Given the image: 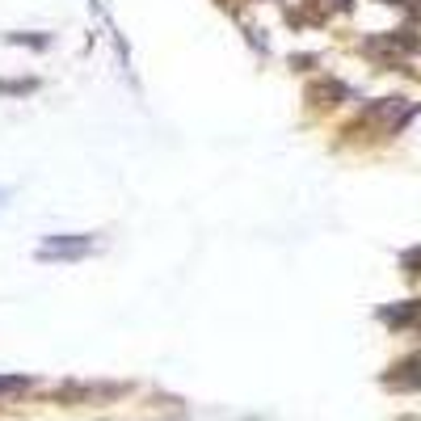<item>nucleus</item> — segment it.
I'll return each instance as SVG.
<instances>
[{
	"label": "nucleus",
	"mask_w": 421,
	"mask_h": 421,
	"mask_svg": "<svg viewBox=\"0 0 421 421\" xmlns=\"http://www.w3.org/2000/svg\"><path fill=\"white\" fill-rule=\"evenodd\" d=\"M84 253H93V236H46L34 257H42V261H72V257H84Z\"/></svg>",
	"instance_id": "1"
},
{
	"label": "nucleus",
	"mask_w": 421,
	"mask_h": 421,
	"mask_svg": "<svg viewBox=\"0 0 421 421\" xmlns=\"http://www.w3.org/2000/svg\"><path fill=\"white\" fill-rule=\"evenodd\" d=\"M21 388H30L25 375H0V392H21Z\"/></svg>",
	"instance_id": "2"
},
{
	"label": "nucleus",
	"mask_w": 421,
	"mask_h": 421,
	"mask_svg": "<svg viewBox=\"0 0 421 421\" xmlns=\"http://www.w3.org/2000/svg\"><path fill=\"white\" fill-rule=\"evenodd\" d=\"M0 198H8V190H0Z\"/></svg>",
	"instance_id": "3"
}]
</instances>
